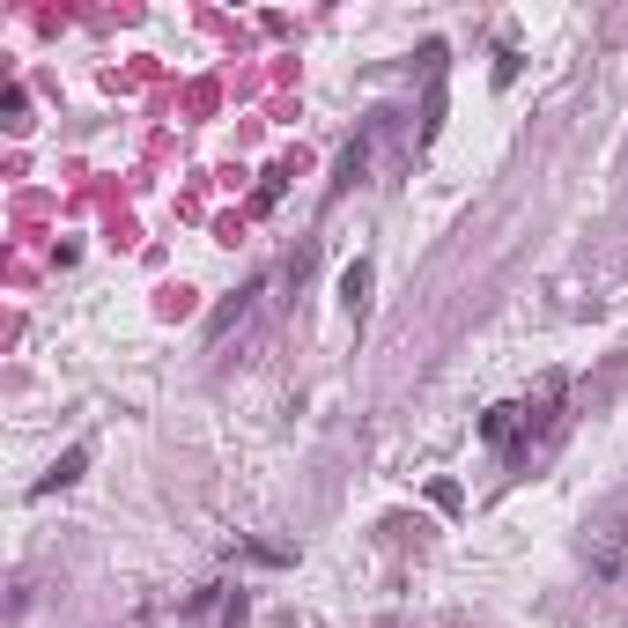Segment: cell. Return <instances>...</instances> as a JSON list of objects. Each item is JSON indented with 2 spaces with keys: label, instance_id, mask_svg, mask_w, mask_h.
<instances>
[{
  "label": "cell",
  "instance_id": "cell-1",
  "mask_svg": "<svg viewBox=\"0 0 628 628\" xmlns=\"http://www.w3.org/2000/svg\"><path fill=\"white\" fill-rule=\"evenodd\" d=\"M82 473H89V444H74V451H60V459H52V473H45V481H37V496H52V488L82 481Z\"/></svg>",
  "mask_w": 628,
  "mask_h": 628
},
{
  "label": "cell",
  "instance_id": "cell-2",
  "mask_svg": "<svg viewBox=\"0 0 628 628\" xmlns=\"http://www.w3.org/2000/svg\"><path fill=\"white\" fill-rule=\"evenodd\" d=\"M518 414H525V407H488L481 436H488V444H510V436H518Z\"/></svg>",
  "mask_w": 628,
  "mask_h": 628
},
{
  "label": "cell",
  "instance_id": "cell-3",
  "mask_svg": "<svg viewBox=\"0 0 628 628\" xmlns=\"http://www.w3.org/2000/svg\"><path fill=\"white\" fill-rule=\"evenodd\" d=\"M340 296H348V311H363V303H370V259H355V266H348V281H340Z\"/></svg>",
  "mask_w": 628,
  "mask_h": 628
}]
</instances>
